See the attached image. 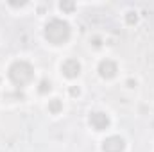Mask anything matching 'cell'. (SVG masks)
I'll return each mask as SVG.
<instances>
[{
	"label": "cell",
	"instance_id": "obj_4",
	"mask_svg": "<svg viewBox=\"0 0 154 152\" xmlns=\"http://www.w3.org/2000/svg\"><path fill=\"white\" fill-rule=\"evenodd\" d=\"M63 72L66 77H77L81 72V65L77 63L75 59H68L65 65H63Z\"/></svg>",
	"mask_w": 154,
	"mask_h": 152
},
{
	"label": "cell",
	"instance_id": "obj_3",
	"mask_svg": "<svg viewBox=\"0 0 154 152\" xmlns=\"http://www.w3.org/2000/svg\"><path fill=\"white\" fill-rule=\"evenodd\" d=\"M90 123H91L97 131H102V129H106V127H108L109 118H108L104 113H93L91 116H90Z\"/></svg>",
	"mask_w": 154,
	"mask_h": 152
},
{
	"label": "cell",
	"instance_id": "obj_2",
	"mask_svg": "<svg viewBox=\"0 0 154 152\" xmlns=\"http://www.w3.org/2000/svg\"><path fill=\"white\" fill-rule=\"evenodd\" d=\"M102 149H104V152H122L124 150V140L118 136H111L104 141Z\"/></svg>",
	"mask_w": 154,
	"mask_h": 152
},
{
	"label": "cell",
	"instance_id": "obj_5",
	"mask_svg": "<svg viewBox=\"0 0 154 152\" xmlns=\"http://www.w3.org/2000/svg\"><path fill=\"white\" fill-rule=\"evenodd\" d=\"M99 70H100V75L102 77H113L116 72V66H115V63H111V61H102Z\"/></svg>",
	"mask_w": 154,
	"mask_h": 152
},
{
	"label": "cell",
	"instance_id": "obj_1",
	"mask_svg": "<svg viewBox=\"0 0 154 152\" xmlns=\"http://www.w3.org/2000/svg\"><path fill=\"white\" fill-rule=\"evenodd\" d=\"M68 25L65 23V22H59V20H52L50 22V25H47V39H50L52 43H56V45H59V43H63V41H66L68 38Z\"/></svg>",
	"mask_w": 154,
	"mask_h": 152
},
{
	"label": "cell",
	"instance_id": "obj_6",
	"mask_svg": "<svg viewBox=\"0 0 154 152\" xmlns=\"http://www.w3.org/2000/svg\"><path fill=\"white\" fill-rule=\"evenodd\" d=\"M57 109H59V102H57V99H54V102H52V106H50V111L56 113Z\"/></svg>",
	"mask_w": 154,
	"mask_h": 152
}]
</instances>
